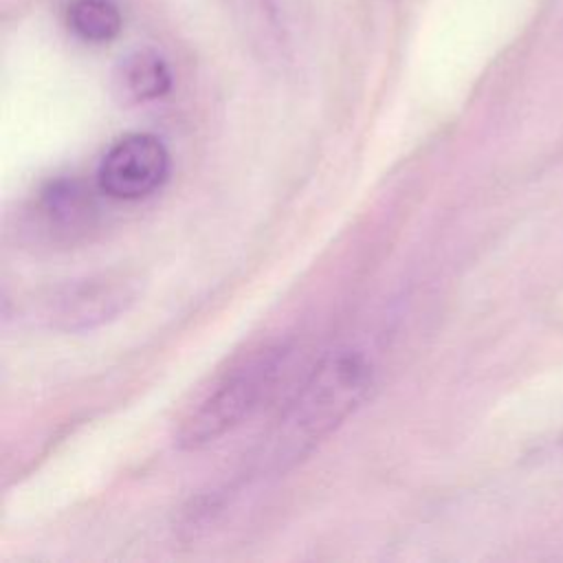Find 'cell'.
I'll return each instance as SVG.
<instances>
[{"label":"cell","instance_id":"4","mask_svg":"<svg viewBox=\"0 0 563 563\" xmlns=\"http://www.w3.org/2000/svg\"><path fill=\"white\" fill-rule=\"evenodd\" d=\"M132 301L123 279L92 277L57 288L46 306V317L62 330H88L114 319Z\"/></svg>","mask_w":563,"mask_h":563},{"label":"cell","instance_id":"7","mask_svg":"<svg viewBox=\"0 0 563 563\" xmlns=\"http://www.w3.org/2000/svg\"><path fill=\"white\" fill-rule=\"evenodd\" d=\"M70 33L86 44H108L123 29V13L114 0H70L66 7Z\"/></svg>","mask_w":563,"mask_h":563},{"label":"cell","instance_id":"6","mask_svg":"<svg viewBox=\"0 0 563 563\" xmlns=\"http://www.w3.org/2000/svg\"><path fill=\"white\" fill-rule=\"evenodd\" d=\"M92 209L90 191H86L77 180L59 178L40 191V216L51 231L73 233L86 227Z\"/></svg>","mask_w":563,"mask_h":563},{"label":"cell","instance_id":"1","mask_svg":"<svg viewBox=\"0 0 563 563\" xmlns=\"http://www.w3.org/2000/svg\"><path fill=\"white\" fill-rule=\"evenodd\" d=\"M372 367L358 352L325 356L299 387L273 438L275 460H297L341 424L367 396Z\"/></svg>","mask_w":563,"mask_h":563},{"label":"cell","instance_id":"2","mask_svg":"<svg viewBox=\"0 0 563 563\" xmlns=\"http://www.w3.org/2000/svg\"><path fill=\"white\" fill-rule=\"evenodd\" d=\"M286 356V345H264L229 367L180 418L174 433L176 444L200 449L238 427L273 389Z\"/></svg>","mask_w":563,"mask_h":563},{"label":"cell","instance_id":"5","mask_svg":"<svg viewBox=\"0 0 563 563\" xmlns=\"http://www.w3.org/2000/svg\"><path fill=\"white\" fill-rule=\"evenodd\" d=\"M172 68L154 48H136L119 59L112 86L121 103L139 106L163 99L172 90Z\"/></svg>","mask_w":563,"mask_h":563},{"label":"cell","instance_id":"3","mask_svg":"<svg viewBox=\"0 0 563 563\" xmlns=\"http://www.w3.org/2000/svg\"><path fill=\"white\" fill-rule=\"evenodd\" d=\"M169 176V152L165 143L147 132L117 139L99 161L97 185L114 200L134 202L152 196Z\"/></svg>","mask_w":563,"mask_h":563}]
</instances>
